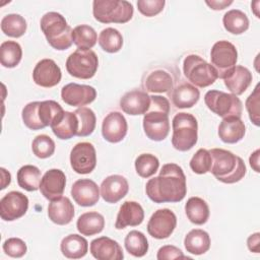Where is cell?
I'll use <instances>...</instances> for the list:
<instances>
[{"mask_svg": "<svg viewBox=\"0 0 260 260\" xmlns=\"http://www.w3.org/2000/svg\"><path fill=\"white\" fill-rule=\"evenodd\" d=\"M145 192L148 198L155 203L182 201L187 193L186 177L182 168L173 162L164 165L159 175L148 180Z\"/></svg>", "mask_w": 260, "mask_h": 260, "instance_id": "6da1fadb", "label": "cell"}, {"mask_svg": "<svg viewBox=\"0 0 260 260\" xmlns=\"http://www.w3.org/2000/svg\"><path fill=\"white\" fill-rule=\"evenodd\" d=\"M170 102L161 95H150V105L143 117L144 133L152 141H161L170 132Z\"/></svg>", "mask_w": 260, "mask_h": 260, "instance_id": "7a4b0ae2", "label": "cell"}, {"mask_svg": "<svg viewBox=\"0 0 260 260\" xmlns=\"http://www.w3.org/2000/svg\"><path fill=\"white\" fill-rule=\"evenodd\" d=\"M212 164L210 173L224 184H234L241 181L246 175L244 160L232 151L222 148H212L209 150Z\"/></svg>", "mask_w": 260, "mask_h": 260, "instance_id": "3957f363", "label": "cell"}, {"mask_svg": "<svg viewBox=\"0 0 260 260\" xmlns=\"http://www.w3.org/2000/svg\"><path fill=\"white\" fill-rule=\"evenodd\" d=\"M41 29L49 45L58 51H64L71 47L72 28L65 17L58 12H47L41 18Z\"/></svg>", "mask_w": 260, "mask_h": 260, "instance_id": "277c9868", "label": "cell"}, {"mask_svg": "<svg viewBox=\"0 0 260 260\" xmlns=\"http://www.w3.org/2000/svg\"><path fill=\"white\" fill-rule=\"evenodd\" d=\"M172 145L179 151L190 150L198 139V123L189 113H178L172 121Z\"/></svg>", "mask_w": 260, "mask_h": 260, "instance_id": "5b68a950", "label": "cell"}, {"mask_svg": "<svg viewBox=\"0 0 260 260\" xmlns=\"http://www.w3.org/2000/svg\"><path fill=\"white\" fill-rule=\"evenodd\" d=\"M133 5L126 0H94L92 14L102 23H126L133 16Z\"/></svg>", "mask_w": 260, "mask_h": 260, "instance_id": "8992f818", "label": "cell"}, {"mask_svg": "<svg viewBox=\"0 0 260 260\" xmlns=\"http://www.w3.org/2000/svg\"><path fill=\"white\" fill-rule=\"evenodd\" d=\"M183 72L186 78L197 87H207L218 78L213 66L195 54L188 55L184 59Z\"/></svg>", "mask_w": 260, "mask_h": 260, "instance_id": "52a82bcc", "label": "cell"}, {"mask_svg": "<svg viewBox=\"0 0 260 260\" xmlns=\"http://www.w3.org/2000/svg\"><path fill=\"white\" fill-rule=\"evenodd\" d=\"M207 108L221 118H241L243 105L238 95L220 90H208L204 95Z\"/></svg>", "mask_w": 260, "mask_h": 260, "instance_id": "ba28073f", "label": "cell"}, {"mask_svg": "<svg viewBox=\"0 0 260 260\" xmlns=\"http://www.w3.org/2000/svg\"><path fill=\"white\" fill-rule=\"evenodd\" d=\"M99 67V59L92 50L77 49L66 60L67 72L79 79H89L94 76Z\"/></svg>", "mask_w": 260, "mask_h": 260, "instance_id": "9c48e42d", "label": "cell"}, {"mask_svg": "<svg viewBox=\"0 0 260 260\" xmlns=\"http://www.w3.org/2000/svg\"><path fill=\"white\" fill-rule=\"evenodd\" d=\"M210 60L218 78L223 79L237 65L238 51L231 42L218 41L211 48Z\"/></svg>", "mask_w": 260, "mask_h": 260, "instance_id": "30bf717a", "label": "cell"}, {"mask_svg": "<svg viewBox=\"0 0 260 260\" xmlns=\"http://www.w3.org/2000/svg\"><path fill=\"white\" fill-rule=\"evenodd\" d=\"M70 165L73 171L80 175L91 173L96 166V152L89 142H79L70 152Z\"/></svg>", "mask_w": 260, "mask_h": 260, "instance_id": "8fae6325", "label": "cell"}, {"mask_svg": "<svg viewBox=\"0 0 260 260\" xmlns=\"http://www.w3.org/2000/svg\"><path fill=\"white\" fill-rule=\"evenodd\" d=\"M177 225L176 214L169 208L157 209L150 216L147 223L148 234L157 240L169 238Z\"/></svg>", "mask_w": 260, "mask_h": 260, "instance_id": "7c38bea8", "label": "cell"}, {"mask_svg": "<svg viewBox=\"0 0 260 260\" xmlns=\"http://www.w3.org/2000/svg\"><path fill=\"white\" fill-rule=\"evenodd\" d=\"M28 208V198L21 192L10 191L0 200V216L5 221L22 217Z\"/></svg>", "mask_w": 260, "mask_h": 260, "instance_id": "4fadbf2b", "label": "cell"}, {"mask_svg": "<svg viewBox=\"0 0 260 260\" xmlns=\"http://www.w3.org/2000/svg\"><path fill=\"white\" fill-rule=\"evenodd\" d=\"M96 98L94 87L86 84L68 83L61 89L62 101L72 107H83L92 103Z\"/></svg>", "mask_w": 260, "mask_h": 260, "instance_id": "5bb4252c", "label": "cell"}, {"mask_svg": "<svg viewBox=\"0 0 260 260\" xmlns=\"http://www.w3.org/2000/svg\"><path fill=\"white\" fill-rule=\"evenodd\" d=\"M60 67L52 59H43L37 63L32 71L35 83L42 87H53L61 81Z\"/></svg>", "mask_w": 260, "mask_h": 260, "instance_id": "9a60e30c", "label": "cell"}, {"mask_svg": "<svg viewBox=\"0 0 260 260\" xmlns=\"http://www.w3.org/2000/svg\"><path fill=\"white\" fill-rule=\"evenodd\" d=\"M66 186V176L59 169H51L47 171L42 177L40 184V191L42 195L53 201L60 198L65 190Z\"/></svg>", "mask_w": 260, "mask_h": 260, "instance_id": "2e32d148", "label": "cell"}, {"mask_svg": "<svg viewBox=\"0 0 260 260\" xmlns=\"http://www.w3.org/2000/svg\"><path fill=\"white\" fill-rule=\"evenodd\" d=\"M127 121L123 114L119 112H111L103 120V137L111 143H118L122 141L127 134Z\"/></svg>", "mask_w": 260, "mask_h": 260, "instance_id": "e0dca14e", "label": "cell"}, {"mask_svg": "<svg viewBox=\"0 0 260 260\" xmlns=\"http://www.w3.org/2000/svg\"><path fill=\"white\" fill-rule=\"evenodd\" d=\"M71 196L80 206L89 207L98 203L100 199V189L96 183L90 179H79L71 187Z\"/></svg>", "mask_w": 260, "mask_h": 260, "instance_id": "ac0fdd59", "label": "cell"}, {"mask_svg": "<svg viewBox=\"0 0 260 260\" xmlns=\"http://www.w3.org/2000/svg\"><path fill=\"white\" fill-rule=\"evenodd\" d=\"M129 191V184L121 175L108 176L101 184V196L107 203H117Z\"/></svg>", "mask_w": 260, "mask_h": 260, "instance_id": "d6986e66", "label": "cell"}, {"mask_svg": "<svg viewBox=\"0 0 260 260\" xmlns=\"http://www.w3.org/2000/svg\"><path fill=\"white\" fill-rule=\"evenodd\" d=\"M150 105V95L146 91L133 89L126 92L120 100L122 111L131 116L144 115Z\"/></svg>", "mask_w": 260, "mask_h": 260, "instance_id": "ffe728a7", "label": "cell"}, {"mask_svg": "<svg viewBox=\"0 0 260 260\" xmlns=\"http://www.w3.org/2000/svg\"><path fill=\"white\" fill-rule=\"evenodd\" d=\"M90 253L98 260H122L124 258L119 243L109 237H100L92 240Z\"/></svg>", "mask_w": 260, "mask_h": 260, "instance_id": "44dd1931", "label": "cell"}, {"mask_svg": "<svg viewBox=\"0 0 260 260\" xmlns=\"http://www.w3.org/2000/svg\"><path fill=\"white\" fill-rule=\"evenodd\" d=\"M144 219V211L142 206L136 201H125L117 214L115 228L117 230L125 229L126 226H137Z\"/></svg>", "mask_w": 260, "mask_h": 260, "instance_id": "7402d4cb", "label": "cell"}, {"mask_svg": "<svg viewBox=\"0 0 260 260\" xmlns=\"http://www.w3.org/2000/svg\"><path fill=\"white\" fill-rule=\"evenodd\" d=\"M48 216L58 225L68 224L74 217V206L68 197L61 196L49 203Z\"/></svg>", "mask_w": 260, "mask_h": 260, "instance_id": "603a6c76", "label": "cell"}, {"mask_svg": "<svg viewBox=\"0 0 260 260\" xmlns=\"http://www.w3.org/2000/svg\"><path fill=\"white\" fill-rule=\"evenodd\" d=\"M245 133L246 126L241 118L238 117L222 118L218 126V136L224 143H237L244 138Z\"/></svg>", "mask_w": 260, "mask_h": 260, "instance_id": "cb8c5ba5", "label": "cell"}, {"mask_svg": "<svg viewBox=\"0 0 260 260\" xmlns=\"http://www.w3.org/2000/svg\"><path fill=\"white\" fill-rule=\"evenodd\" d=\"M251 71L241 65H236L232 71L223 78L226 88L236 95H240L246 91L252 82Z\"/></svg>", "mask_w": 260, "mask_h": 260, "instance_id": "d4e9b609", "label": "cell"}, {"mask_svg": "<svg viewBox=\"0 0 260 260\" xmlns=\"http://www.w3.org/2000/svg\"><path fill=\"white\" fill-rule=\"evenodd\" d=\"M60 249L63 256L66 258L79 259L86 255L88 251V243L85 238L77 234H71L63 238L60 244Z\"/></svg>", "mask_w": 260, "mask_h": 260, "instance_id": "484cf974", "label": "cell"}, {"mask_svg": "<svg viewBox=\"0 0 260 260\" xmlns=\"http://www.w3.org/2000/svg\"><path fill=\"white\" fill-rule=\"evenodd\" d=\"M210 237L207 232L194 229L191 230L184 239V246L188 253L193 255H202L210 248Z\"/></svg>", "mask_w": 260, "mask_h": 260, "instance_id": "4316f807", "label": "cell"}, {"mask_svg": "<svg viewBox=\"0 0 260 260\" xmlns=\"http://www.w3.org/2000/svg\"><path fill=\"white\" fill-rule=\"evenodd\" d=\"M199 98V89L191 83H182L178 85L172 93L173 104L179 109L192 108L197 104Z\"/></svg>", "mask_w": 260, "mask_h": 260, "instance_id": "83f0119b", "label": "cell"}, {"mask_svg": "<svg viewBox=\"0 0 260 260\" xmlns=\"http://www.w3.org/2000/svg\"><path fill=\"white\" fill-rule=\"evenodd\" d=\"M77 231L83 236H93L100 234L105 228L104 216L96 211L82 213L76 222Z\"/></svg>", "mask_w": 260, "mask_h": 260, "instance_id": "f1b7e54d", "label": "cell"}, {"mask_svg": "<svg viewBox=\"0 0 260 260\" xmlns=\"http://www.w3.org/2000/svg\"><path fill=\"white\" fill-rule=\"evenodd\" d=\"M185 212L188 219L197 225L204 224L209 218V207L200 197H191L185 204Z\"/></svg>", "mask_w": 260, "mask_h": 260, "instance_id": "f546056e", "label": "cell"}, {"mask_svg": "<svg viewBox=\"0 0 260 260\" xmlns=\"http://www.w3.org/2000/svg\"><path fill=\"white\" fill-rule=\"evenodd\" d=\"M173 77L166 70L151 71L145 78L144 87L148 92H168L173 88Z\"/></svg>", "mask_w": 260, "mask_h": 260, "instance_id": "4dcf8cb0", "label": "cell"}, {"mask_svg": "<svg viewBox=\"0 0 260 260\" xmlns=\"http://www.w3.org/2000/svg\"><path fill=\"white\" fill-rule=\"evenodd\" d=\"M64 113L63 108L55 101H43L39 104V118L45 127L55 126L63 118Z\"/></svg>", "mask_w": 260, "mask_h": 260, "instance_id": "1f68e13d", "label": "cell"}, {"mask_svg": "<svg viewBox=\"0 0 260 260\" xmlns=\"http://www.w3.org/2000/svg\"><path fill=\"white\" fill-rule=\"evenodd\" d=\"M222 23L229 32L241 35L249 28V18L246 13L239 9H232L224 13Z\"/></svg>", "mask_w": 260, "mask_h": 260, "instance_id": "d6a6232c", "label": "cell"}, {"mask_svg": "<svg viewBox=\"0 0 260 260\" xmlns=\"http://www.w3.org/2000/svg\"><path fill=\"white\" fill-rule=\"evenodd\" d=\"M41 171L32 165H25L17 171V183L20 188L31 192L40 189Z\"/></svg>", "mask_w": 260, "mask_h": 260, "instance_id": "836d02e7", "label": "cell"}, {"mask_svg": "<svg viewBox=\"0 0 260 260\" xmlns=\"http://www.w3.org/2000/svg\"><path fill=\"white\" fill-rule=\"evenodd\" d=\"M57 138L67 140L76 136L78 130V120L74 112L65 111L63 118L55 126L51 127Z\"/></svg>", "mask_w": 260, "mask_h": 260, "instance_id": "e575fe53", "label": "cell"}, {"mask_svg": "<svg viewBox=\"0 0 260 260\" xmlns=\"http://www.w3.org/2000/svg\"><path fill=\"white\" fill-rule=\"evenodd\" d=\"M72 41L81 50H90L98 41V35L93 27L87 24H80L72 30Z\"/></svg>", "mask_w": 260, "mask_h": 260, "instance_id": "d590c367", "label": "cell"}, {"mask_svg": "<svg viewBox=\"0 0 260 260\" xmlns=\"http://www.w3.org/2000/svg\"><path fill=\"white\" fill-rule=\"evenodd\" d=\"M22 57L20 45L14 41L3 42L0 46V62L6 68L16 67Z\"/></svg>", "mask_w": 260, "mask_h": 260, "instance_id": "8d00e7d4", "label": "cell"}, {"mask_svg": "<svg viewBox=\"0 0 260 260\" xmlns=\"http://www.w3.org/2000/svg\"><path fill=\"white\" fill-rule=\"evenodd\" d=\"M124 245L127 252L134 257H143L148 251V241L145 235L136 230L127 234Z\"/></svg>", "mask_w": 260, "mask_h": 260, "instance_id": "74e56055", "label": "cell"}, {"mask_svg": "<svg viewBox=\"0 0 260 260\" xmlns=\"http://www.w3.org/2000/svg\"><path fill=\"white\" fill-rule=\"evenodd\" d=\"M26 27V20L16 13L7 14L1 20V30L11 38H20L25 34Z\"/></svg>", "mask_w": 260, "mask_h": 260, "instance_id": "f35d334b", "label": "cell"}, {"mask_svg": "<svg viewBox=\"0 0 260 260\" xmlns=\"http://www.w3.org/2000/svg\"><path fill=\"white\" fill-rule=\"evenodd\" d=\"M99 44L107 53H117L122 49L123 37L121 32L114 27H107L100 32Z\"/></svg>", "mask_w": 260, "mask_h": 260, "instance_id": "ab89813d", "label": "cell"}, {"mask_svg": "<svg viewBox=\"0 0 260 260\" xmlns=\"http://www.w3.org/2000/svg\"><path fill=\"white\" fill-rule=\"evenodd\" d=\"M78 120V130L76 136L85 137L90 135L95 128L96 118L93 111L86 107H80L74 111Z\"/></svg>", "mask_w": 260, "mask_h": 260, "instance_id": "60d3db41", "label": "cell"}, {"mask_svg": "<svg viewBox=\"0 0 260 260\" xmlns=\"http://www.w3.org/2000/svg\"><path fill=\"white\" fill-rule=\"evenodd\" d=\"M158 158L151 153H142L135 159V170L141 178H149L153 176L158 170Z\"/></svg>", "mask_w": 260, "mask_h": 260, "instance_id": "b9f144b4", "label": "cell"}, {"mask_svg": "<svg viewBox=\"0 0 260 260\" xmlns=\"http://www.w3.org/2000/svg\"><path fill=\"white\" fill-rule=\"evenodd\" d=\"M31 149L37 157L48 158L55 151V142L50 136L41 134L36 136V138L32 140Z\"/></svg>", "mask_w": 260, "mask_h": 260, "instance_id": "7bdbcfd3", "label": "cell"}, {"mask_svg": "<svg viewBox=\"0 0 260 260\" xmlns=\"http://www.w3.org/2000/svg\"><path fill=\"white\" fill-rule=\"evenodd\" d=\"M212 157L209 150L200 148L192 156L190 160V168L194 173L198 175H203L210 171Z\"/></svg>", "mask_w": 260, "mask_h": 260, "instance_id": "ee69618b", "label": "cell"}, {"mask_svg": "<svg viewBox=\"0 0 260 260\" xmlns=\"http://www.w3.org/2000/svg\"><path fill=\"white\" fill-rule=\"evenodd\" d=\"M40 102H31L28 103L24 108L22 109L21 117L24 125L30 129V130H41L44 129L45 126L42 124L39 118L38 114V108H39Z\"/></svg>", "mask_w": 260, "mask_h": 260, "instance_id": "f6af8a7d", "label": "cell"}, {"mask_svg": "<svg viewBox=\"0 0 260 260\" xmlns=\"http://www.w3.org/2000/svg\"><path fill=\"white\" fill-rule=\"evenodd\" d=\"M3 251L12 258H20L27 251L26 244L19 238H9L3 243Z\"/></svg>", "mask_w": 260, "mask_h": 260, "instance_id": "bcb514c9", "label": "cell"}, {"mask_svg": "<svg viewBox=\"0 0 260 260\" xmlns=\"http://www.w3.org/2000/svg\"><path fill=\"white\" fill-rule=\"evenodd\" d=\"M165 0H138L137 8L141 14L151 17L160 13L165 7Z\"/></svg>", "mask_w": 260, "mask_h": 260, "instance_id": "7dc6e473", "label": "cell"}, {"mask_svg": "<svg viewBox=\"0 0 260 260\" xmlns=\"http://www.w3.org/2000/svg\"><path fill=\"white\" fill-rule=\"evenodd\" d=\"M259 84L256 85L254 91L246 100V109L252 123L259 126Z\"/></svg>", "mask_w": 260, "mask_h": 260, "instance_id": "c3c4849f", "label": "cell"}, {"mask_svg": "<svg viewBox=\"0 0 260 260\" xmlns=\"http://www.w3.org/2000/svg\"><path fill=\"white\" fill-rule=\"evenodd\" d=\"M156 258L158 260H171V259H178V258H188L186 257L182 250L173 245H166L158 249Z\"/></svg>", "mask_w": 260, "mask_h": 260, "instance_id": "681fc988", "label": "cell"}, {"mask_svg": "<svg viewBox=\"0 0 260 260\" xmlns=\"http://www.w3.org/2000/svg\"><path fill=\"white\" fill-rule=\"evenodd\" d=\"M247 246H248V249L251 252L259 253L260 234L259 233H255V234H252L251 236H249V238L247 239Z\"/></svg>", "mask_w": 260, "mask_h": 260, "instance_id": "f907efd6", "label": "cell"}, {"mask_svg": "<svg viewBox=\"0 0 260 260\" xmlns=\"http://www.w3.org/2000/svg\"><path fill=\"white\" fill-rule=\"evenodd\" d=\"M205 3L213 10H222L224 8H226L228 6L232 5L233 4V1L232 0H211V1H208L206 0Z\"/></svg>", "mask_w": 260, "mask_h": 260, "instance_id": "816d5d0a", "label": "cell"}, {"mask_svg": "<svg viewBox=\"0 0 260 260\" xmlns=\"http://www.w3.org/2000/svg\"><path fill=\"white\" fill-rule=\"evenodd\" d=\"M259 154H260V150H259V149H256V150L250 155V158H249L250 166H251V168H252L256 173H259V172H260V169H259Z\"/></svg>", "mask_w": 260, "mask_h": 260, "instance_id": "f5cc1de1", "label": "cell"}, {"mask_svg": "<svg viewBox=\"0 0 260 260\" xmlns=\"http://www.w3.org/2000/svg\"><path fill=\"white\" fill-rule=\"evenodd\" d=\"M1 171V175H2V182H1V190L5 189L6 186H8L11 182V176H10V173L7 172L4 168H1L0 169Z\"/></svg>", "mask_w": 260, "mask_h": 260, "instance_id": "db71d44e", "label": "cell"}]
</instances>
